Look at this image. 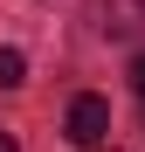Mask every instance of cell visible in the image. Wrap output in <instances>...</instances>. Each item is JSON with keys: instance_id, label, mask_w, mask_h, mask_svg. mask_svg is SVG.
<instances>
[{"instance_id": "7a4b0ae2", "label": "cell", "mask_w": 145, "mask_h": 152, "mask_svg": "<svg viewBox=\"0 0 145 152\" xmlns=\"http://www.w3.org/2000/svg\"><path fill=\"white\" fill-rule=\"evenodd\" d=\"M97 14H104V28H138V0H97Z\"/></svg>"}, {"instance_id": "5b68a950", "label": "cell", "mask_w": 145, "mask_h": 152, "mask_svg": "<svg viewBox=\"0 0 145 152\" xmlns=\"http://www.w3.org/2000/svg\"><path fill=\"white\" fill-rule=\"evenodd\" d=\"M138 104H145V90H138Z\"/></svg>"}, {"instance_id": "277c9868", "label": "cell", "mask_w": 145, "mask_h": 152, "mask_svg": "<svg viewBox=\"0 0 145 152\" xmlns=\"http://www.w3.org/2000/svg\"><path fill=\"white\" fill-rule=\"evenodd\" d=\"M0 152H21V145H14V138H7V132H0Z\"/></svg>"}, {"instance_id": "8992f818", "label": "cell", "mask_w": 145, "mask_h": 152, "mask_svg": "<svg viewBox=\"0 0 145 152\" xmlns=\"http://www.w3.org/2000/svg\"><path fill=\"white\" fill-rule=\"evenodd\" d=\"M97 152H104V145H97Z\"/></svg>"}, {"instance_id": "3957f363", "label": "cell", "mask_w": 145, "mask_h": 152, "mask_svg": "<svg viewBox=\"0 0 145 152\" xmlns=\"http://www.w3.org/2000/svg\"><path fill=\"white\" fill-rule=\"evenodd\" d=\"M28 83V56L21 48H0V90H21Z\"/></svg>"}, {"instance_id": "6da1fadb", "label": "cell", "mask_w": 145, "mask_h": 152, "mask_svg": "<svg viewBox=\"0 0 145 152\" xmlns=\"http://www.w3.org/2000/svg\"><path fill=\"white\" fill-rule=\"evenodd\" d=\"M62 132H69V145H83V152H97V145H104V132H111V104L83 90L76 104H69V118H62Z\"/></svg>"}]
</instances>
